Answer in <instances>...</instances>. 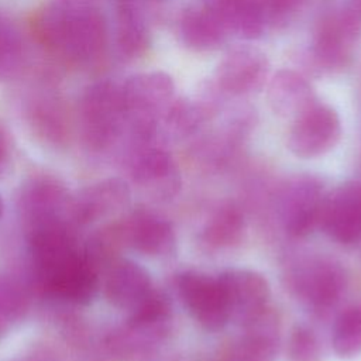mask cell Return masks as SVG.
<instances>
[{
	"instance_id": "3957f363",
	"label": "cell",
	"mask_w": 361,
	"mask_h": 361,
	"mask_svg": "<svg viewBox=\"0 0 361 361\" xmlns=\"http://www.w3.org/2000/svg\"><path fill=\"white\" fill-rule=\"evenodd\" d=\"M173 92L172 78L158 71L134 75L121 86L126 118L131 121L133 130L140 138H149L155 116L169 107Z\"/></svg>"
},
{
	"instance_id": "ac0fdd59",
	"label": "cell",
	"mask_w": 361,
	"mask_h": 361,
	"mask_svg": "<svg viewBox=\"0 0 361 361\" xmlns=\"http://www.w3.org/2000/svg\"><path fill=\"white\" fill-rule=\"evenodd\" d=\"M133 179L148 188H154L161 197H172L180 188V176L172 157L155 147L140 149L131 159Z\"/></svg>"
},
{
	"instance_id": "f546056e",
	"label": "cell",
	"mask_w": 361,
	"mask_h": 361,
	"mask_svg": "<svg viewBox=\"0 0 361 361\" xmlns=\"http://www.w3.org/2000/svg\"><path fill=\"white\" fill-rule=\"evenodd\" d=\"M303 0H261L265 21L271 24L286 23Z\"/></svg>"
},
{
	"instance_id": "1f68e13d",
	"label": "cell",
	"mask_w": 361,
	"mask_h": 361,
	"mask_svg": "<svg viewBox=\"0 0 361 361\" xmlns=\"http://www.w3.org/2000/svg\"><path fill=\"white\" fill-rule=\"evenodd\" d=\"M27 361H54V360L51 358L49 354H47V353H39V354L31 355Z\"/></svg>"
},
{
	"instance_id": "9c48e42d",
	"label": "cell",
	"mask_w": 361,
	"mask_h": 361,
	"mask_svg": "<svg viewBox=\"0 0 361 361\" xmlns=\"http://www.w3.org/2000/svg\"><path fill=\"white\" fill-rule=\"evenodd\" d=\"M324 196L323 183L316 176L292 179L281 196V219L286 233L293 237L309 235L320 224Z\"/></svg>"
},
{
	"instance_id": "44dd1931",
	"label": "cell",
	"mask_w": 361,
	"mask_h": 361,
	"mask_svg": "<svg viewBox=\"0 0 361 361\" xmlns=\"http://www.w3.org/2000/svg\"><path fill=\"white\" fill-rule=\"evenodd\" d=\"M213 6L228 32L233 31L245 39L258 38L264 32L267 21L261 0H216Z\"/></svg>"
},
{
	"instance_id": "30bf717a",
	"label": "cell",
	"mask_w": 361,
	"mask_h": 361,
	"mask_svg": "<svg viewBox=\"0 0 361 361\" xmlns=\"http://www.w3.org/2000/svg\"><path fill=\"white\" fill-rule=\"evenodd\" d=\"M343 267L333 259L317 258L305 264L293 276V289L313 310L324 312L343 296L347 285Z\"/></svg>"
},
{
	"instance_id": "8fae6325",
	"label": "cell",
	"mask_w": 361,
	"mask_h": 361,
	"mask_svg": "<svg viewBox=\"0 0 361 361\" xmlns=\"http://www.w3.org/2000/svg\"><path fill=\"white\" fill-rule=\"evenodd\" d=\"M319 226L340 244L348 245L361 238L360 182H345L324 196Z\"/></svg>"
},
{
	"instance_id": "7a4b0ae2",
	"label": "cell",
	"mask_w": 361,
	"mask_h": 361,
	"mask_svg": "<svg viewBox=\"0 0 361 361\" xmlns=\"http://www.w3.org/2000/svg\"><path fill=\"white\" fill-rule=\"evenodd\" d=\"M126 118L121 87L111 80L90 85L80 100L82 133L93 149H104L118 135Z\"/></svg>"
},
{
	"instance_id": "603a6c76",
	"label": "cell",
	"mask_w": 361,
	"mask_h": 361,
	"mask_svg": "<svg viewBox=\"0 0 361 361\" xmlns=\"http://www.w3.org/2000/svg\"><path fill=\"white\" fill-rule=\"evenodd\" d=\"M117 45L127 58L141 56L149 47V31L131 0H120L117 7Z\"/></svg>"
},
{
	"instance_id": "d6986e66",
	"label": "cell",
	"mask_w": 361,
	"mask_h": 361,
	"mask_svg": "<svg viewBox=\"0 0 361 361\" xmlns=\"http://www.w3.org/2000/svg\"><path fill=\"white\" fill-rule=\"evenodd\" d=\"M267 97L278 116L290 118H296L317 102L310 83L290 69H281L274 75L268 85Z\"/></svg>"
},
{
	"instance_id": "836d02e7",
	"label": "cell",
	"mask_w": 361,
	"mask_h": 361,
	"mask_svg": "<svg viewBox=\"0 0 361 361\" xmlns=\"http://www.w3.org/2000/svg\"><path fill=\"white\" fill-rule=\"evenodd\" d=\"M3 329H4V327H3V324H1V323H0V331H1V330H3Z\"/></svg>"
},
{
	"instance_id": "52a82bcc",
	"label": "cell",
	"mask_w": 361,
	"mask_h": 361,
	"mask_svg": "<svg viewBox=\"0 0 361 361\" xmlns=\"http://www.w3.org/2000/svg\"><path fill=\"white\" fill-rule=\"evenodd\" d=\"M230 320L247 326L269 307L271 288L264 275L252 269L230 268L219 276Z\"/></svg>"
},
{
	"instance_id": "4316f807",
	"label": "cell",
	"mask_w": 361,
	"mask_h": 361,
	"mask_svg": "<svg viewBox=\"0 0 361 361\" xmlns=\"http://www.w3.org/2000/svg\"><path fill=\"white\" fill-rule=\"evenodd\" d=\"M286 353L290 361H322L320 341L316 333L303 324L290 330Z\"/></svg>"
},
{
	"instance_id": "5bb4252c",
	"label": "cell",
	"mask_w": 361,
	"mask_h": 361,
	"mask_svg": "<svg viewBox=\"0 0 361 361\" xmlns=\"http://www.w3.org/2000/svg\"><path fill=\"white\" fill-rule=\"evenodd\" d=\"M103 288L113 306L128 312L154 290L148 271L128 258H116L104 269Z\"/></svg>"
},
{
	"instance_id": "8992f818",
	"label": "cell",
	"mask_w": 361,
	"mask_h": 361,
	"mask_svg": "<svg viewBox=\"0 0 361 361\" xmlns=\"http://www.w3.org/2000/svg\"><path fill=\"white\" fill-rule=\"evenodd\" d=\"M71 203L66 188L49 175L31 178L18 197V209L30 231L55 223H72Z\"/></svg>"
},
{
	"instance_id": "d4e9b609",
	"label": "cell",
	"mask_w": 361,
	"mask_h": 361,
	"mask_svg": "<svg viewBox=\"0 0 361 361\" xmlns=\"http://www.w3.org/2000/svg\"><path fill=\"white\" fill-rule=\"evenodd\" d=\"M331 345L343 360L361 354V305L350 306L338 314L333 327Z\"/></svg>"
},
{
	"instance_id": "f1b7e54d",
	"label": "cell",
	"mask_w": 361,
	"mask_h": 361,
	"mask_svg": "<svg viewBox=\"0 0 361 361\" xmlns=\"http://www.w3.org/2000/svg\"><path fill=\"white\" fill-rule=\"evenodd\" d=\"M204 109L188 100H178L166 109L168 123L178 131L192 133L204 120Z\"/></svg>"
},
{
	"instance_id": "7c38bea8",
	"label": "cell",
	"mask_w": 361,
	"mask_h": 361,
	"mask_svg": "<svg viewBox=\"0 0 361 361\" xmlns=\"http://www.w3.org/2000/svg\"><path fill=\"white\" fill-rule=\"evenodd\" d=\"M269 62L258 48L241 45L230 49L216 69L217 86L234 96L259 90L267 79Z\"/></svg>"
},
{
	"instance_id": "d6a6232c",
	"label": "cell",
	"mask_w": 361,
	"mask_h": 361,
	"mask_svg": "<svg viewBox=\"0 0 361 361\" xmlns=\"http://www.w3.org/2000/svg\"><path fill=\"white\" fill-rule=\"evenodd\" d=\"M3 212H4V203H3V199H1V196H0V219H1V216H3Z\"/></svg>"
},
{
	"instance_id": "277c9868",
	"label": "cell",
	"mask_w": 361,
	"mask_h": 361,
	"mask_svg": "<svg viewBox=\"0 0 361 361\" xmlns=\"http://www.w3.org/2000/svg\"><path fill=\"white\" fill-rule=\"evenodd\" d=\"M340 135L341 123L337 111L327 104L316 102L293 118L288 135V147L299 158H316L334 148Z\"/></svg>"
},
{
	"instance_id": "4dcf8cb0",
	"label": "cell",
	"mask_w": 361,
	"mask_h": 361,
	"mask_svg": "<svg viewBox=\"0 0 361 361\" xmlns=\"http://www.w3.org/2000/svg\"><path fill=\"white\" fill-rule=\"evenodd\" d=\"M6 159H7V141L4 134L0 130V172L6 164Z\"/></svg>"
},
{
	"instance_id": "ffe728a7",
	"label": "cell",
	"mask_w": 361,
	"mask_h": 361,
	"mask_svg": "<svg viewBox=\"0 0 361 361\" xmlns=\"http://www.w3.org/2000/svg\"><path fill=\"white\" fill-rule=\"evenodd\" d=\"M227 32L228 30L213 4L193 7L180 20L183 44L197 52L219 48L226 41Z\"/></svg>"
},
{
	"instance_id": "e0dca14e",
	"label": "cell",
	"mask_w": 361,
	"mask_h": 361,
	"mask_svg": "<svg viewBox=\"0 0 361 361\" xmlns=\"http://www.w3.org/2000/svg\"><path fill=\"white\" fill-rule=\"evenodd\" d=\"M99 271L87 261L83 250L63 264L42 285L41 290L69 303H89L99 288Z\"/></svg>"
},
{
	"instance_id": "2e32d148",
	"label": "cell",
	"mask_w": 361,
	"mask_h": 361,
	"mask_svg": "<svg viewBox=\"0 0 361 361\" xmlns=\"http://www.w3.org/2000/svg\"><path fill=\"white\" fill-rule=\"evenodd\" d=\"M279 348V319L268 307L244 326V334L234 341L220 361H274Z\"/></svg>"
},
{
	"instance_id": "9a60e30c",
	"label": "cell",
	"mask_w": 361,
	"mask_h": 361,
	"mask_svg": "<svg viewBox=\"0 0 361 361\" xmlns=\"http://www.w3.org/2000/svg\"><path fill=\"white\" fill-rule=\"evenodd\" d=\"M130 202V188L120 178H109L83 189L71 203V221L90 224L123 209Z\"/></svg>"
},
{
	"instance_id": "4fadbf2b",
	"label": "cell",
	"mask_w": 361,
	"mask_h": 361,
	"mask_svg": "<svg viewBox=\"0 0 361 361\" xmlns=\"http://www.w3.org/2000/svg\"><path fill=\"white\" fill-rule=\"evenodd\" d=\"M121 231L124 244L141 254L165 257L175 251L176 240L171 223L149 210L131 213L121 223Z\"/></svg>"
},
{
	"instance_id": "83f0119b",
	"label": "cell",
	"mask_w": 361,
	"mask_h": 361,
	"mask_svg": "<svg viewBox=\"0 0 361 361\" xmlns=\"http://www.w3.org/2000/svg\"><path fill=\"white\" fill-rule=\"evenodd\" d=\"M23 44L16 28L0 17V80L8 78L18 66Z\"/></svg>"
},
{
	"instance_id": "cb8c5ba5",
	"label": "cell",
	"mask_w": 361,
	"mask_h": 361,
	"mask_svg": "<svg viewBox=\"0 0 361 361\" xmlns=\"http://www.w3.org/2000/svg\"><path fill=\"white\" fill-rule=\"evenodd\" d=\"M34 133L51 145H63L69 138V121L63 109L55 100H39L30 110Z\"/></svg>"
},
{
	"instance_id": "5b68a950",
	"label": "cell",
	"mask_w": 361,
	"mask_h": 361,
	"mask_svg": "<svg viewBox=\"0 0 361 361\" xmlns=\"http://www.w3.org/2000/svg\"><path fill=\"white\" fill-rule=\"evenodd\" d=\"M176 285L183 306L203 329L217 331L230 322L219 278L197 271H185L178 276Z\"/></svg>"
},
{
	"instance_id": "484cf974",
	"label": "cell",
	"mask_w": 361,
	"mask_h": 361,
	"mask_svg": "<svg viewBox=\"0 0 361 361\" xmlns=\"http://www.w3.org/2000/svg\"><path fill=\"white\" fill-rule=\"evenodd\" d=\"M28 303V292L21 282L11 276H0V323L4 329L24 317Z\"/></svg>"
},
{
	"instance_id": "7402d4cb",
	"label": "cell",
	"mask_w": 361,
	"mask_h": 361,
	"mask_svg": "<svg viewBox=\"0 0 361 361\" xmlns=\"http://www.w3.org/2000/svg\"><path fill=\"white\" fill-rule=\"evenodd\" d=\"M245 220L243 212L233 203L220 204L206 221L200 238L210 248H227L243 238Z\"/></svg>"
},
{
	"instance_id": "6da1fadb",
	"label": "cell",
	"mask_w": 361,
	"mask_h": 361,
	"mask_svg": "<svg viewBox=\"0 0 361 361\" xmlns=\"http://www.w3.org/2000/svg\"><path fill=\"white\" fill-rule=\"evenodd\" d=\"M41 44L71 63H87L106 45L103 14L93 6L65 1L47 7L34 23Z\"/></svg>"
},
{
	"instance_id": "ba28073f",
	"label": "cell",
	"mask_w": 361,
	"mask_h": 361,
	"mask_svg": "<svg viewBox=\"0 0 361 361\" xmlns=\"http://www.w3.org/2000/svg\"><path fill=\"white\" fill-rule=\"evenodd\" d=\"M361 35V17L351 11H337L319 24L313 39V55L326 69L344 68L353 58Z\"/></svg>"
}]
</instances>
